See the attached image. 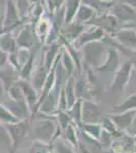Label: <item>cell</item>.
<instances>
[{
	"label": "cell",
	"instance_id": "obj_1",
	"mask_svg": "<svg viewBox=\"0 0 136 153\" xmlns=\"http://www.w3.org/2000/svg\"><path fill=\"white\" fill-rule=\"evenodd\" d=\"M32 118H26L24 120H19L14 124L4 125L8 132L11 139V151L10 153H14L19 148L23 143L26 140L29 132L31 130Z\"/></svg>",
	"mask_w": 136,
	"mask_h": 153
},
{
	"label": "cell",
	"instance_id": "obj_2",
	"mask_svg": "<svg viewBox=\"0 0 136 153\" xmlns=\"http://www.w3.org/2000/svg\"><path fill=\"white\" fill-rule=\"evenodd\" d=\"M57 125L51 120H39L34 128L35 140H39L47 144H51L55 134Z\"/></svg>",
	"mask_w": 136,
	"mask_h": 153
},
{
	"label": "cell",
	"instance_id": "obj_3",
	"mask_svg": "<svg viewBox=\"0 0 136 153\" xmlns=\"http://www.w3.org/2000/svg\"><path fill=\"white\" fill-rule=\"evenodd\" d=\"M118 24L119 22L113 14H99L93 18L87 25L98 27L103 31H107L109 33H114L118 31Z\"/></svg>",
	"mask_w": 136,
	"mask_h": 153
},
{
	"label": "cell",
	"instance_id": "obj_4",
	"mask_svg": "<svg viewBox=\"0 0 136 153\" xmlns=\"http://www.w3.org/2000/svg\"><path fill=\"white\" fill-rule=\"evenodd\" d=\"M131 62L127 60L124 65L120 66L119 70L115 71V79L112 84V90L114 92H122L124 90L126 84L129 82V78L131 76Z\"/></svg>",
	"mask_w": 136,
	"mask_h": 153
},
{
	"label": "cell",
	"instance_id": "obj_5",
	"mask_svg": "<svg viewBox=\"0 0 136 153\" xmlns=\"http://www.w3.org/2000/svg\"><path fill=\"white\" fill-rule=\"evenodd\" d=\"M2 23H3V30L5 32H9V30L14 29L18 26L19 23H21L18 10L13 0H6L5 16Z\"/></svg>",
	"mask_w": 136,
	"mask_h": 153
},
{
	"label": "cell",
	"instance_id": "obj_6",
	"mask_svg": "<svg viewBox=\"0 0 136 153\" xmlns=\"http://www.w3.org/2000/svg\"><path fill=\"white\" fill-rule=\"evenodd\" d=\"M112 14L119 23H135L136 10L127 4L118 2L112 7Z\"/></svg>",
	"mask_w": 136,
	"mask_h": 153
},
{
	"label": "cell",
	"instance_id": "obj_7",
	"mask_svg": "<svg viewBox=\"0 0 136 153\" xmlns=\"http://www.w3.org/2000/svg\"><path fill=\"white\" fill-rule=\"evenodd\" d=\"M105 50V46L98 41H93L85 45V61L87 65H98L101 60V55Z\"/></svg>",
	"mask_w": 136,
	"mask_h": 153
},
{
	"label": "cell",
	"instance_id": "obj_8",
	"mask_svg": "<svg viewBox=\"0 0 136 153\" xmlns=\"http://www.w3.org/2000/svg\"><path fill=\"white\" fill-rule=\"evenodd\" d=\"M7 109L10 111L12 114L18 120H24L26 118H31L32 112L29 109V105L24 100L14 101V100H7L3 103Z\"/></svg>",
	"mask_w": 136,
	"mask_h": 153
},
{
	"label": "cell",
	"instance_id": "obj_9",
	"mask_svg": "<svg viewBox=\"0 0 136 153\" xmlns=\"http://www.w3.org/2000/svg\"><path fill=\"white\" fill-rule=\"evenodd\" d=\"M116 40L123 47L135 50L136 49V32L132 28H123L115 33Z\"/></svg>",
	"mask_w": 136,
	"mask_h": 153
},
{
	"label": "cell",
	"instance_id": "obj_10",
	"mask_svg": "<svg viewBox=\"0 0 136 153\" xmlns=\"http://www.w3.org/2000/svg\"><path fill=\"white\" fill-rule=\"evenodd\" d=\"M103 37H104L103 30L98 28V27L93 26L90 30L85 31L77 39H76L75 42L73 43V47L75 49H77V48H79L80 46L85 45V44H87V43L100 40Z\"/></svg>",
	"mask_w": 136,
	"mask_h": 153
},
{
	"label": "cell",
	"instance_id": "obj_11",
	"mask_svg": "<svg viewBox=\"0 0 136 153\" xmlns=\"http://www.w3.org/2000/svg\"><path fill=\"white\" fill-rule=\"evenodd\" d=\"M18 85L21 89V92H23L24 98L26 100V104L29 105L31 112L34 110L35 106H36L37 102L39 100V95L38 92L35 90V88L32 86V84L26 80H23V79H19L18 80Z\"/></svg>",
	"mask_w": 136,
	"mask_h": 153
},
{
	"label": "cell",
	"instance_id": "obj_12",
	"mask_svg": "<svg viewBox=\"0 0 136 153\" xmlns=\"http://www.w3.org/2000/svg\"><path fill=\"white\" fill-rule=\"evenodd\" d=\"M101 117V108L90 101H85L81 104V120L85 124H93Z\"/></svg>",
	"mask_w": 136,
	"mask_h": 153
},
{
	"label": "cell",
	"instance_id": "obj_13",
	"mask_svg": "<svg viewBox=\"0 0 136 153\" xmlns=\"http://www.w3.org/2000/svg\"><path fill=\"white\" fill-rule=\"evenodd\" d=\"M36 35H35L34 30H32L29 26L21 30L19 34L15 38L16 44L18 48H24L29 50H33L35 41H36Z\"/></svg>",
	"mask_w": 136,
	"mask_h": 153
},
{
	"label": "cell",
	"instance_id": "obj_14",
	"mask_svg": "<svg viewBox=\"0 0 136 153\" xmlns=\"http://www.w3.org/2000/svg\"><path fill=\"white\" fill-rule=\"evenodd\" d=\"M83 32H85V26L82 24L71 22V23L67 24V26L65 28L61 29V35L59 37H61L64 40H66L70 43V42L75 41Z\"/></svg>",
	"mask_w": 136,
	"mask_h": 153
},
{
	"label": "cell",
	"instance_id": "obj_15",
	"mask_svg": "<svg viewBox=\"0 0 136 153\" xmlns=\"http://www.w3.org/2000/svg\"><path fill=\"white\" fill-rule=\"evenodd\" d=\"M16 73H18V71L11 68L9 65L4 66L3 68H0V80L3 84L4 91L6 93L9 90V88L19 80V75H17Z\"/></svg>",
	"mask_w": 136,
	"mask_h": 153
},
{
	"label": "cell",
	"instance_id": "obj_16",
	"mask_svg": "<svg viewBox=\"0 0 136 153\" xmlns=\"http://www.w3.org/2000/svg\"><path fill=\"white\" fill-rule=\"evenodd\" d=\"M49 70H47L46 66L44 65V63L42 62V65L39 66L37 70H35L32 74V76H31V83L32 86L35 88V90L37 92H41L42 89H43V86L45 84L46 80H47V76L49 75Z\"/></svg>",
	"mask_w": 136,
	"mask_h": 153
},
{
	"label": "cell",
	"instance_id": "obj_17",
	"mask_svg": "<svg viewBox=\"0 0 136 153\" xmlns=\"http://www.w3.org/2000/svg\"><path fill=\"white\" fill-rule=\"evenodd\" d=\"M51 25H52V22L50 21V19L46 18V16H42L41 18L37 21L34 32H35V35H36V38L38 39L41 43H45V40L49 34V31H50V29H51Z\"/></svg>",
	"mask_w": 136,
	"mask_h": 153
},
{
	"label": "cell",
	"instance_id": "obj_18",
	"mask_svg": "<svg viewBox=\"0 0 136 153\" xmlns=\"http://www.w3.org/2000/svg\"><path fill=\"white\" fill-rule=\"evenodd\" d=\"M134 110H131V111H126V112H121L119 114L111 115L109 117L112 120L114 123L115 127H117L119 130H126L130 127V125L132 124V120L134 118L135 115Z\"/></svg>",
	"mask_w": 136,
	"mask_h": 153
},
{
	"label": "cell",
	"instance_id": "obj_19",
	"mask_svg": "<svg viewBox=\"0 0 136 153\" xmlns=\"http://www.w3.org/2000/svg\"><path fill=\"white\" fill-rule=\"evenodd\" d=\"M0 49L5 51L6 53L10 54L17 51V44L15 38L10 32H4L0 35Z\"/></svg>",
	"mask_w": 136,
	"mask_h": 153
},
{
	"label": "cell",
	"instance_id": "obj_20",
	"mask_svg": "<svg viewBox=\"0 0 136 153\" xmlns=\"http://www.w3.org/2000/svg\"><path fill=\"white\" fill-rule=\"evenodd\" d=\"M59 50H60V44L58 42H54V43L47 46L43 60V63L46 66L47 70H51L52 65H53L54 61H55L57 55H58Z\"/></svg>",
	"mask_w": 136,
	"mask_h": 153
},
{
	"label": "cell",
	"instance_id": "obj_21",
	"mask_svg": "<svg viewBox=\"0 0 136 153\" xmlns=\"http://www.w3.org/2000/svg\"><path fill=\"white\" fill-rule=\"evenodd\" d=\"M96 16V11L93 10L91 7L85 4H80V6L78 7V10L76 12L75 16L73 19V22L78 24H87L93 18H95Z\"/></svg>",
	"mask_w": 136,
	"mask_h": 153
},
{
	"label": "cell",
	"instance_id": "obj_22",
	"mask_svg": "<svg viewBox=\"0 0 136 153\" xmlns=\"http://www.w3.org/2000/svg\"><path fill=\"white\" fill-rule=\"evenodd\" d=\"M81 0H66L64 7V23L66 25L73 22L78 7L80 6Z\"/></svg>",
	"mask_w": 136,
	"mask_h": 153
},
{
	"label": "cell",
	"instance_id": "obj_23",
	"mask_svg": "<svg viewBox=\"0 0 136 153\" xmlns=\"http://www.w3.org/2000/svg\"><path fill=\"white\" fill-rule=\"evenodd\" d=\"M37 49L36 50H32L31 51V55L28 60L26 61V63L24 65V66L21 68V73H19V79H23V80L29 81L32 76V74L34 71V66H35V60H36V55H37Z\"/></svg>",
	"mask_w": 136,
	"mask_h": 153
},
{
	"label": "cell",
	"instance_id": "obj_24",
	"mask_svg": "<svg viewBox=\"0 0 136 153\" xmlns=\"http://www.w3.org/2000/svg\"><path fill=\"white\" fill-rule=\"evenodd\" d=\"M118 61H119V57H118V53L116 50L111 49L108 53V58L105 63L99 68V71H116L118 68Z\"/></svg>",
	"mask_w": 136,
	"mask_h": 153
},
{
	"label": "cell",
	"instance_id": "obj_25",
	"mask_svg": "<svg viewBox=\"0 0 136 153\" xmlns=\"http://www.w3.org/2000/svg\"><path fill=\"white\" fill-rule=\"evenodd\" d=\"M74 86H75V82H74L73 76H69L66 80L65 84L63 86V90L65 93L66 99H67V104L68 108H70L71 106L74 104V102L76 101V96H75V90H74Z\"/></svg>",
	"mask_w": 136,
	"mask_h": 153
},
{
	"label": "cell",
	"instance_id": "obj_26",
	"mask_svg": "<svg viewBox=\"0 0 136 153\" xmlns=\"http://www.w3.org/2000/svg\"><path fill=\"white\" fill-rule=\"evenodd\" d=\"M52 143H54V145L52 146V151H53V153H74V150L71 147V144H69L64 139L57 138Z\"/></svg>",
	"mask_w": 136,
	"mask_h": 153
},
{
	"label": "cell",
	"instance_id": "obj_27",
	"mask_svg": "<svg viewBox=\"0 0 136 153\" xmlns=\"http://www.w3.org/2000/svg\"><path fill=\"white\" fill-rule=\"evenodd\" d=\"M67 114L70 117L71 120H73V122H76V124L81 125V100L78 99L74 102V104L71 106L70 108H68Z\"/></svg>",
	"mask_w": 136,
	"mask_h": 153
},
{
	"label": "cell",
	"instance_id": "obj_28",
	"mask_svg": "<svg viewBox=\"0 0 136 153\" xmlns=\"http://www.w3.org/2000/svg\"><path fill=\"white\" fill-rule=\"evenodd\" d=\"M52 151V146L39 140H34L32 146L29 148L26 153H50Z\"/></svg>",
	"mask_w": 136,
	"mask_h": 153
},
{
	"label": "cell",
	"instance_id": "obj_29",
	"mask_svg": "<svg viewBox=\"0 0 136 153\" xmlns=\"http://www.w3.org/2000/svg\"><path fill=\"white\" fill-rule=\"evenodd\" d=\"M17 122H19V120L7 109L5 106L0 103V123L3 125H7V124H14V123Z\"/></svg>",
	"mask_w": 136,
	"mask_h": 153
},
{
	"label": "cell",
	"instance_id": "obj_30",
	"mask_svg": "<svg viewBox=\"0 0 136 153\" xmlns=\"http://www.w3.org/2000/svg\"><path fill=\"white\" fill-rule=\"evenodd\" d=\"M136 108V94L131 95L125 101H123L120 105L115 106V109L119 110L120 112L131 111Z\"/></svg>",
	"mask_w": 136,
	"mask_h": 153
},
{
	"label": "cell",
	"instance_id": "obj_31",
	"mask_svg": "<svg viewBox=\"0 0 136 153\" xmlns=\"http://www.w3.org/2000/svg\"><path fill=\"white\" fill-rule=\"evenodd\" d=\"M7 94L9 96V99H11V100H14V101L24 100L23 92H21V89L18 85V81L14 83L13 85L9 88V90L7 91Z\"/></svg>",
	"mask_w": 136,
	"mask_h": 153
},
{
	"label": "cell",
	"instance_id": "obj_32",
	"mask_svg": "<svg viewBox=\"0 0 136 153\" xmlns=\"http://www.w3.org/2000/svg\"><path fill=\"white\" fill-rule=\"evenodd\" d=\"M3 144L7 149L9 150V152L11 151V139L9 136L8 132H7L5 126L0 123V145Z\"/></svg>",
	"mask_w": 136,
	"mask_h": 153
},
{
	"label": "cell",
	"instance_id": "obj_33",
	"mask_svg": "<svg viewBox=\"0 0 136 153\" xmlns=\"http://www.w3.org/2000/svg\"><path fill=\"white\" fill-rule=\"evenodd\" d=\"M64 136H65V141H67L69 144H71L72 146H77V139H76V133L75 129L73 127V124L71 123L70 125L64 130Z\"/></svg>",
	"mask_w": 136,
	"mask_h": 153
},
{
	"label": "cell",
	"instance_id": "obj_34",
	"mask_svg": "<svg viewBox=\"0 0 136 153\" xmlns=\"http://www.w3.org/2000/svg\"><path fill=\"white\" fill-rule=\"evenodd\" d=\"M57 120H58V126L61 128V130H65L69 125L71 124V118L67 114L66 111H57Z\"/></svg>",
	"mask_w": 136,
	"mask_h": 153
},
{
	"label": "cell",
	"instance_id": "obj_35",
	"mask_svg": "<svg viewBox=\"0 0 136 153\" xmlns=\"http://www.w3.org/2000/svg\"><path fill=\"white\" fill-rule=\"evenodd\" d=\"M64 2L65 0H46L47 8L51 14H53L63 6Z\"/></svg>",
	"mask_w": 136,
	"mask_h": 153
},
{
	"label": "cell",
	"instance_id": "obj_36",
	"mask_svg": "<svg viewBox=\"0 0 136 153\" xmlns=\"http://www.w3.org/2000/svg\"><path fill=\"white\" fill-rule=\"evenodd\" d=\"M122 47L123 46L120 45V47H118V48L122 49L123 52H125L128 56H129V58H130L129 61L131 62V65H132L133 68L136 70V50H131V49H127L125 47H124V49H123Z\"/></svg>",
	"mask_w": 136,
	"mask_h": 153
},
{
	"label": "cell",
	"instance_id": "obj_37",
	"mask_svg": "<svg viewBox=\"0 0 136 153\" xmlns=\"http://www.w3.org/2000/svg\"><path fill=\"white\" fill-rule=\"evenodd\" d=\"M103 124H104V128L107 131H109V132H115L116 127H115V125H114V123L112 122V120L109 117H106L103 118Z\"/></svg>",
	"mask_w": 136,
	"mask_h": 153
},
{
	"label": "cell",
	"instance_id": "obj_38",
	"mask_svg": "<svg viewBox=\"0 0 136 153\" xmlns=\"http://www.w3.org/2000/svg\"><path fill=\"white\" fill-rule=\"evenodd\" d=\"M7 65H8V53L0 49V68H3Z\"/></svg>",
	"mask_w": 136,
	"mask_h": 153
},
{
	"label": "cell",
	"instance_id": "obj_39",
	"mask_svg": "<svg viewBox=\"0 0 136 153\" xmlns=\"http://www.w3.org/2000/svg\"><path fill=\"white\" fill-rule=\"evenodd\" d=\"M119 2L127 4V5H129L130 7H132V8H134L136 10V0H119Z\"/></svg>",
	"mask_w": 136,
	"mask_h": 153
},
{
	"label": "cell",
	"instance_id": "obj_40",
	"mask_svg": "<svg viewBox=\"0 0 136 153\" xmlns=\"http://www.w3.org/2000/svg\"><path fill=\"white\" fill-rule=\"evenodd\" d=\"M4 93H5V91H4V88H3V84H2L1 80H0V98H2Z\"/></svg>",
	"mask_w": 136,
	"mask_h": 153
},
{
	"label": "cell",
	"instance_id": "obj_41",
	"mask_svg": "<svg viewBox=\"0 0 136 153\" xmlns=\"http://www.w3.org/2000/svg\"><path fill=\"white\" fill-rule=\"evenodd\" d=\"M132 29H134V31L136 32V22H135L134 25H132Z\"/></svg>",
	"mask_w": 136,
	"mask_h": 153
},
{
	"label": "cell",
	"instance_id": "obj_42",
	"mask_svg": "<svg viewBox=\"0 0 136 153\" xmlns=\"http://www.w3.org/2000/svg\"><path fill=\"white\" fill-rule=\"evenodd\" d=\"M101 1H114V0H101Z\"/></svg>",
	"mask_w": 136,
	"mask_h": 153
},
{
	"label": "cell",
	"instance_id": "obj_43",
	"mask_svg": "<svg viewBox=\"0 0 136 153\" xmlns=\"http://www.w3.org/2000/svg\"><path fill=\"white\" fill-rule=\"evenodd\" d=\"M133 76H136V74L134 73V75H133ZM135 93H136V84H135Z\"/></svg>",
	"mask_w": 136,
	"mask_h": 153
},
{
	"label": "cell",
	"instance_id": "obj_44",
	"mask_svg": "<svg viewBox=\"0 0 136 153\" xmlns=\"http://www.w3.org/2000/svg\"><path fill=\"white\" fill-rule=\"evenodd\" d=\"M50 153H53V151H51V152H50Z\"/></svg>",
	"mask_w": 136,
	"mask_h": 153
}]
</instances>
